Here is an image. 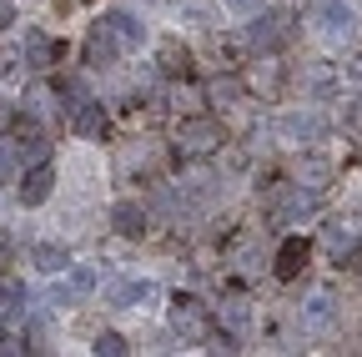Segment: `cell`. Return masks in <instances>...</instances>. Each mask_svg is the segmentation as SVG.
I'll return each mask as SVG.
<instances>
[{
    "label": "cell",
    "instance_id": "7",
    "mask_svg": "<svg viewBox=\"0 0 362 357\" xmlns=\"http://www.w3.org/2000/svg\"><path fill=\"white\" fill-rule=\"evenodd\" d=\"M116 51H121V46H116V35H111V25L101 21L96 30H90V40H86V66H111Z\"/></svg>",
    "mask_w": 362,
    "mask_h": 357
},
{
    "label": "cell",
    "instance_id": "9",
    "mask_svg": "<svg viewBox=\"0 0 362 357\" xmlns=\"http://www.w3.org/2000/svg\"><path fill=\"white\" fill-rule=\"evenodd\" d=\"M106 25H111V35H116V46H121V51L141 46V25H136V16H126V11H111V16H106Z\"/></svg>",
    "mask_w": 362,
    "mask_h": 357
},
{
    "label": "cell",
    "instance_id": "16",
    "mask_svg": "<svg viewBox=\"0 0 362 357\" xmlns=\"http://www.w3.org/2000/svg\"><path fill=\"white\" fill-rule=\"evenodd\" d=\"M21 302H25V287H21V277L0 272V307H21Z\"/></svg>",
    "mask_w": 362,
    "mask_h": 357
},
{
    "label": "cell",
    "instance_id": "23",
    "mask_svg": "<svg viewBox=\"0 0 362 357\" xmlns=\"http://www.w3.org/2000/svg\"><path fill=\"white\" fill-rule=\"evenodd\" d=\"M11 171V141H0V176Z\"/></svg>",
    "mask_w": 362,
    "mask_h": 357
},
{
    "label": "cell",
    "instance_id": "17",
    "mask_svg": "<svg viewBox=\"0 0 362 357\" xmlns=\"http://www.w3.org/2000/svg\"><path fill=\"white\" fill-rule=\"evenodd\" d=\"M96 352H101V357H126L131 347H126L121 332H101V337H96Z\"/></svg>",
    "mask_w": 362,
    "mask_h": 357
},
{
    "label": "cell",
    "instance_id": "1",
    "mask_svg": "<svg viewBox=\"0 0 362 357\" xmlns=\"http://www.w3.org/2000/svg\"><path fill=\"white\" fill-rule=\"evenodd\" d=\"M51 187H56V171H51V161H35V166L21 176V206H40L45 197H51Z\"/></svg>",
    "mask_w": 362,
    "mask_h": 357
},
{
    "label": "cell",
    "instance_id": "22",
    "mask_svg": "<svg viewBox=\"0 0 362 357\" xmlns=\"http://www.w3.org/2000/svg\"><path fill=\"white\" fill-rule=\"evenodd\" d=\"M11 126H21V121H16V111H11L6 101H0V131H11Z\"/></svg>",
    "mask_w": 362,
    "mask_h": 357
},
{
    "label": "cell",
    "instance_id": "18",
    "mask_svg": "<svg viewBox=\"0 0 362 357\" xmlns=\"http://www.w3.org/2000/svg\"><path fill=\"white\" fill-rule=\"evenodd\" d=\"M71 292H96V272H90V267H76V272H71Z\"/></svg>",
    "mask_w": 362,
    "mask_h": 357
},
{
    "label": "cell",
    "instance_id": "21",
    "mask_svg": "<svg viewBox=\"0 0 362 357\" xmlns=\"http://www.w3.org/2000/svg\"><path fill=\"white\" fill-rule=\"evenodd\" d=\"M6 25H16V6H11V0H0V30H6Z\"/></svg>",
    "mask_w": 362,
    "mask_h": 357
},
{
    "label": "cell",
    "instance_id": "10",
    "mask_svg": "<svg viewBox=\"0 0 362 357\" xmlns=\"http://www.w3.org/2000/svg\"><path fill=\"white\" fill-rule=\"evenodd\" d=\"M30 262L40 267V272H66V267H71V252L56 247V242H40V247L30 252Z\"/></svg>",
    "mask_w": 362,
    "mask_h": 357
},
{
    "label": "cell",
    "instance_id": "15",
    "mask_svg": "<svg viewBox=\"0 0 362 357\" xmlns=\"http://www.w3.org/2000/svg\"><path fill=\"white\" fill-rule=\"evenodd\" d=\"M166 76H192V56L181 51V46H161V61H156Z\"/></svg>",
    "mask_w": 362,
    "mask_h": 357
},
{
    "label": "cell",
    "instance_id": "4",
    "mask_svg": "<svg viewBox=\"0 0 362 357\" xmlns=\"http://www.w3.org/2000/svg\"><path fill=\"white\" fill-rule=\"evenodd\" d=\"M287 35H292V30H287L282 16H257V21H252V46H257V51H282Z\"/></svg>",
    "mask_w": 362,
    "mask_h": 357
},
{
    "label": "cell",
    "instance_id": "6",
    "mask_svg": "<svg viewBox=\"0 0 362 357\" xmlns=\"http://www.w3.org/2000/svg\"><path fill=\"white\" fill-rule=\"evenodd\" d=\"M302 267H307V242H302V237H287V242L277 247V277L292 282V277H302Z\"/></svg>",
    "mask_w": 362,
    "mask_h": 357
},
{
    "label": "cell",
    "instance_id": "8",
    "mask_svg": "<svg viewBox=\"0 0 362 357\" xmlns=\"http://www.w3.org/2000/svg\"><path fill=\"white\" fill-rule=\"evenodd\" d=\"M111 227H116L121 237H141V232H146V211L136 206V201H116V206H111Z\"/></svg>",
    "mask_w": 362,
    "mask_h": 357
},
{
    "label": "cell",
    "instance_id": "2",
    "mask_svg": "<svg viewBox=\"0 0 362 357\" xmlns=\"http://www.w3.org/2000/svg\"><path fill=\"white\" fill-rule=\"evenodd\" d=\"M171 322H176V332H187V337H202V332L211 327L206 307H202L197 297H176V302H171Z\"/></svg>",
    "mask_w": 362,
    "mask_h": 357
},
{
    "label": "cell",
    "instance_id": "12",
    "mask_svg": "<svg viewBox=\"0 0 362 357\" xmlns=\"http://www.w3.org/2000/svg\"><path fill=\"white\" fill-rule=\"evenodd\" d=\"M106 297H111V307H131V302H146V297H151V282H116V287H111Z\"/></svg>",
    "mask_w": 362,
    "mask_h": 357
},
{
    "label": "cell",
    "instance_id": "19",
    "mask_svg": "<svg viewBox=\"0 0 362 357\" xmlns=\"http://www.w3.org/2000/svg\"><path fill=\"white\" fill-rule=\"evenodd\" d=\"M11 352H30L25 337H0V357H11Z\"/></svg>",
    "mask_w": 362,
    "mask_h": 357
},
{
    "label": "cell",
    "instance_id": "20",
    "mask_svg": "<svg viewBox=\"0 0 362 357\" xmlns=\"http://www.w3.org/2000/svg\"><path fill=\"white\" fill-rule=\"evenodd\" d=\"M307 317H312V322H317V327H322V322H327V317H332V312H327V302H322V297H317V302H312V312H307Z\"/></svg>",
    "mask_w": 362,
    "mask_h": 357
},
{
    "label": "cell",
    "instance_id": "3",
    "mask_svg": "<svg viewBox=\"0 0 362 357\" xmlns=\"http://www.w3.org/2000/svg\"><path fill=\"white\" fill-rule=\"evenodd\" d=\"M61 56H66V46H61V40H51L45 30H30V35H25V66H35V71H51Z\"/></svg>",
    "mask_w": 362,
    "mask_h": 357
},
{
    "label": "cell",
    "instance_id": "14",
    "mask_svg": "<svg viewBox=\"0 0 362 357\" xmlns=\"http://www.w3.org/2000/svg\"><path fill=\"white\" fill-rule=\"evenodd\" d=\"M297 176H302V187H307V192H322V187H327V176H332V166H327V161H317V156H307Z\"/></svg>",
    "mask_w": 362,
    "mask_h": 357
},
{
    "label": "cell",
    "instance_id": "5",
    "mask_svg": "<svg viewBox=\"0 0 362 357\" xmlns=\"http://www.w3.org/2000/svg\"><path fill=\"white\" fill-rule=\"evenodd\" d=\"M181 146L197 151V156H202V151H211V146H221V126H216V121H206V116H202V121H187V126H181Z\"/></svg>",
    "mask_w": 362,
    "mask_h": 357
},
{
    "label": "cell",
    "instance_id": "11",
    "mask_svg": "<svg viewBox=\"0 0 362 357\" xmlns=\"http://www.w3.org/2000/svg\"><path fill=\"white\" fill-rule=\"evenodd\" d=\"M76 131H81V136H90V141H96L101 131H106V111H101L96 101H86V106L76 111Z\"/></svg>",
    "mask_w": 362,
    "mask_h": 357
},
{
    "label": "cell",
    "instance_id": "13",
    "mask_svg": "<svg viewBox=\"0 0 362 357\" xmlns=\"http://www.w3.org/2000/svg\"><path fill=\"white\" fill-rule=\"evenodd\" d=\"M317 21H322V30H347V25H352V11L342 6V0H322Z\"/></svg>",
    "mask_w": 362,
    "mask_h": 357
}]
</instances>
